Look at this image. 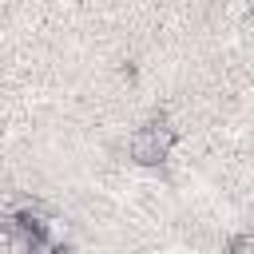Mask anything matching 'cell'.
Segmentation results:
<instances>
[{"mask_svg": "<svg viewBox=\"0 0 254 254\" xmlns=\"http://www.w3.org/2000/svg\"><path fill=\"white\" fill-rule=\"evenodd\" d=\"M171 147H175V127H167V123H147V127H139L131 135V159L139 167L163 163L171 155Z\"/></svg>", "mask_w": 254, "mask_h": 254, "instance_id": "6da1fadb", "label": "cell"}, {"mask_svg": "<svg viewBox=\"0 0 254 254\" xmlns=\"http://www.w3.org/2000/svg\"><path fill=\"white\" fill-rule=\"evenodd\" d=\"M250 246H254V238H250V234H246V238H234V242H230V250H250Z\"/></svg>", "mask_w": 254, "mask_h": 254, "instance_id": "7a4b0ae2", "label": "cell"}]
</instances>
